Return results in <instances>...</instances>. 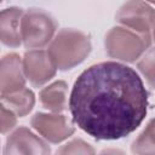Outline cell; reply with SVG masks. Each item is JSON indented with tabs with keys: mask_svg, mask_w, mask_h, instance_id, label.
I'll return each mask as SVG.
<instances>
[{
	"mask_svg": "<svg viewBox=\"0 0 155 155\" xmlns=\"http://www.w3.org/2000/svg\"><path fill=\"white\" fill-rule=\"evenodd\" d=\"M73 122L97 140H116L134 132L147 116L148 91L131 67L107 61L85 69L69 96Z\"/></svg>",
	"mask_w": 155,
	"mask_h": 155,
	"instance_id": "obj_1",
	"label": "cell"
},
{
	"mask_svg": "<svg viewBox=\"0 0 155 155\" xmlns=\"http://www.w3.org/2000/svg\"><path fill=\"white\" fill-rule=\"evenodd\" d=\"M92 50L90 36L78 29L63 28L48 44L47 52L58 70H69L82 63Z\"/></svg>",
	"mask_w": 155,
	"mask_h": 155,
	"instance_id": "obj_2",
	"label": "cell"
},
{
	"mask_svg": "<svg viewBox=\"0 0 155 155\" xmlns=\"http://www.w3.org/2000/svg\"><path fill=\"white\" fill-rule=\"evenodd\" d=\"M151 38L150 34H140L124 25H116L107 33L104 46L111 58L125 63H133L150 48Z\"/></svg>",
	"mask_w": 155,
	"mask_h": 155,
	"instance_id": "obj_3",
	"label": "cell"
},
{
	"mask_svg": "<svg viewBox=\"0 0 155 155\" xmlns=\"http://www.w3.org/2000/svg\"><path fill=\"white\" fill-rule=\"evenodd\" d=\"M56 29V21L48 12L41 8H29L21 22L22 42L29 50L42 48L51 42Z\"/></svg>",
	"mask_w": 155,
	"mask_h": 155,
	"instance_id": "obj_4",
	"label": "cell"
},
{
	"mask_svg": "<svg viewBox=\"0 0 155 155\" xmlns=\"http://www.w3.org/2000/svg\"><path fill=\"white\" fill-rule=\"evenodd\" d=\"M116 21L140 34H150L155 25V10L144 0H127L119 8Z\"/></svg>",
	"mask_w": 155,
	"mask_h": 155,
	"instance_id": "obj_5",
	"label": "cell"
},
{
	"mask_svg": "<svg viewBox=\"0 0 155 155\" xmlns=\"http://www.w3.org/2000/svg\"><path fill=\"white\" fill-rule=\"evenodd\" d=\"M31 127L47 142L58 144L75 132L74 124L59 113H36L30 119Z\"/></svg>",
	"mask_w": 155,
	"mask_h": 155,
	"instance_id": "obj_6",
	"label": "cell"
},
{
	"mask_svg": "<svg viewBox=\"0 0 155 155\" xmlns=\"http://www.w3.org/2000/svg\"><path fill=\"white\" fill-rule=\"evenodd\" d=\"M23 70L27 80L33 86L41 87L56 75L58 69L47 51L42 48H34L24 53Z\"/></svg>",
	"mask_w": 155,
	"mask_h": 155,
	"instance_id": "obj_7",
	"label": "cell"
},
{
	"mask_svg": "<svg viewBox=\"0 0 155 155\" xmlns=\"http://www.w3.org/2000/svg\"><path fill=\"white\" fill-rule=\"evenodd\" d=\"M48 144L27 127L16 128L6 139L4 155H45L50 154Z\"/></svg>",
	"mask_w": 155,
	"mask_h": 155,
	"instance_id": "obj_8",
	"label": "cell"
},
{
	"mask_svg": "<svg viewBox=\"0 0 155 155\" xmlns=\"http://www.w3.org/2000/svg\"><path fill=\"white\" fill-rule=\"evenodd\" d=\"M25 75L23 70V58L17 53H7L1 58L0 65V90L1 94L16 92L25 87Z\"/></svg>",
	"mask_w": 155,
	"mask_h": 155,
	"instance_id": "obj_9",
	"label": "cell"
},
{
	"mask_svg": "<svg viewBox=\"0 0 155 155\" xmlns=\"http://www.w3.org/2000/svg\"><path fill=\"white\" fill-rule=\"evenodd\" d=\"M24 11L19 7L4 8L0 15V39L5 46L18 47L22 44L21 22Z\"/></svg>",
	"mask_w": 155,
	"mask_h": 155,
	"instance_id": "obj_10",
	"label": "cell"
},
{
	"mask_svg": "<svg viewBox=\"0 0 155 155\" xmlns=\"http://www.w3.org/2000/svg\"><path fill=\"white\" fill-rule=\"evenodd\" d=\"M41 105L51 113H62L68 104V85L63 80L52 82L39 92Z\"/></svg>",
	"mask_w": 155,
	"mask_h": 155,
	"instance_id": "obj_11",
	"label": "cell"
},
{
	"mask_svg": "<svg viewBox=\"0 0 155 155\" xmlns=\"http://www.w3.org/2000/svg\"><path fill=\"white\" fill-rule=\"evenodd\" d=\"M1 104L6 105L17 116L22 117L31 111L35 104V96L31 90L23 87L16 92L1 94Z\"/></svg>",
	"mask_w": 155,
	"mask_h": 155,
	"instance_id": "obj_12",
	"label": "cell"
},
{
	"mask_svg": "<svg viewBox=\"0 0 155 155\" xmlns=\"http://www.w3.org/2000/svg\"><path fill=\"white\" fill-rule=\"evenodd\" d=\"M133 154H155V119H151L143 132L131 145Z\"/></svg>",
	"mask_w": 155,
	"mask_h": 155,
	"instance_id": "obj_13",
	"label": "cell"
},
{
	"mask_svg": "<svg viewBox=\"0 0 155 155\" xmlns=\"http://www.w3.org/2000/svg\"><path fill=\"white\" fill-rule=\"evenodd\" d=\"M137 68L145 79L147 84L155 90V47L148 48L138 59Z\"/></svg>",
	"mask_w": 155,
	"mask_h": 155,
	"instance_id": "obj_14",
	"label": "cell"
},
{
	"mask_svg": "<svg viewBox=\"0 0 155 155\" xmlns=\"http://www.w3.org/2000/svg\"><path fill=\"white\" fill-rule=\"evenodd\" d=\"M94 153L96 150L93 149V147L80 138L71 139L70 142L62 145L57 150V154H94Z\"/></svg>",
	"mask_w": 155,
	"mask_h": 155,
	"instance_id": "obj_15",
	"label": "cell"
},
{
	"mask_svg": "<svg viewBox=\"0 0 155 155\" xmlns=\"http://www.w3.org/2000/svg\"><path fill=\"white\" fill-rule=\"evenodd\" d=\"M17 124V115L8 109L6 105L1 104V115H0V130L1 133L5 134L15 128Z\"/></svg>",
	"mask_w": 155,
	"mask_h": 155,
	"instance_id": "obj_16",
	"label": "cell"
},
{
	"mask_svg": "<svg viewBox=\"0 0 155 155\" xmlns=\"http://www.w3.org/2000/svg\"><path fill=\"white\" fill-rule=\"evenodd\" d=\"M153 40L155 41V25H154V29H153Z\"/></svg>",
	"mask_w": 155,
	"mask_h": 155,
	"instance_id": "obj_17",
	"label": "cell"
},
{
	"mask_svg": "<svg viewBox=\"0 0 155 155\" xmlns=\"http://www.w3.org/2000/svg\"><path fill=\"white\" fill-rule=\"evenodd\" d=\"M147 1H149L150 4H154V5H155V0H147Z\"/></svg>",
	"mask_w": 155,
	"mask_h": 155,
	"instance_id": "obj_18",
	"label": "cell"
}]
</instances>
